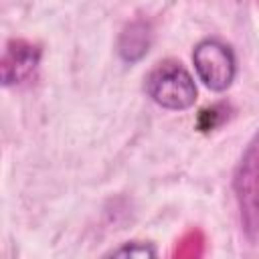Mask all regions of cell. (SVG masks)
I'll use <instances>...</instances> for the list:
<instances>
[{
  "instance_id": "1",
  "label": "cell",
  "mask_w": 259,
  "mask_h": 259,
  "mask_svg": "<svg viewBox=\"0 0 259 259\" xmlns=\"http://www.w3.org/2000/svg\"><path fill=\"white\" fill-rule=\"evenodd\" d=\"M233 190L239 206L241 227L249 241H259V132L247 144L235 176Z\"/></svg>"
},
{
  "instance_id": "2",
  "label": "cell",
  "mask_w": 259,
  "mask_h": 259,
  "mask_svg": "<svg viewBox=\"0 0 259 259\" xmlns=\"http://www.w3.org/2000/svg\"><path fill=\"white\" fill-rule=\"evenodd\" d=\"M146 93L154 103L164 109L182 111L194 105L196 85L192 75L178 61L158 63L146 77Z\"/></svg>"
},
{
  "instance_id": "3",
  "label": "cell",
  "mask_w": 259,
  "mask_h": 259,
  "mask_svg": "<svg viewBox=\"0 0 259 259\" xmlns=\"http://www.w3.org/2000/svg\"><path fill=\"white\" fill-rule=\"evenodd\" d=\"M192 63L198 79L210 91H225L231 87L237 61L233 49L219 38H204L192 51Z\"/></svg>"
},
{
  "instance_id": "4",
  "label": "cell",
  "mask_w": 259,
  "mask_h": 259,
  "mask_svg": "<svg viewBox=\"0 0 259 259\" xmlns=\"http://www.w3.org/2000/svg\"><path fill=\"white\" fill-rule=\"evenodd\" d=\"M40 55L42 51L36 42H30L26 38H10L0 59L2 85L10 87L30 79L40 63Z\"/></svg>"
},
{
  "instance_id": "5",
  "label": "cell",
  "mask_w": 259,
  "mask_h": 259,
  "mask_svg": "<svg viewBox=\"0 0 259 259\" xmlns=\"http://www.w3.org/2000/svg\"><path fill=\"white\" fill-rule=\"evenodd\" d=\"M152 28L148 22L144 20H134L130 22L117 40V53L123 61L127 63H136L140 61L152 47Z\"/></svg>"
},
{
  "instance_id": "6",
  "label": "cell",
  "mask_w": 259,
  "mask_h": 259,
  "mask_svg": "<svg viewBox=\"0 0 259 259\" xmlns=\"http://www.w3.org/2000/svg\"><path fill=\"white\" fill-rule=\"evenodd\" d=\"M154 255H156V247L142 241L123 243L121 247L107 253V257H154Z\"/></svg>"
},
{
  "instance_id": "7",
  "label": "cell",
  "mask_w": 259,
  "mask_h": 259,
  "mask_svg": "<svg viewBox=\"0 0 259 259\" xmlns=\"http://www.w3.org/2000/svg\"><path fill=\"white\" fill-rule=\"evenodd\" d=\"M221 107L219 105H212V107H208V109H202L200 111V115H198V127L202 130V132H208V130H214L217 125H219V121H221Z\"/></svg>"
},
{
  "instance_id": "8",
  "label": "cell",
  "mask_w": 259,
  "mask_h": 259,
  "mask_svg": "<svg viewBox=\"0 0 259 259\" xmlns=\"http://www.w3.org/2000/svg\"><path fill=\"white\" fill-rule=\"evenodd\" d=\"M255 2H257V6H259V0H255Z\"/></svg>"
}]
</instances>
